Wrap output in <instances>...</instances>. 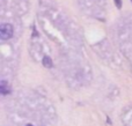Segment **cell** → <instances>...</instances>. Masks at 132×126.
Masks as SVG:
<instances>
[{
  "label": "cell",
  "instance_id": "6da1fadb",
  "mask_svg": "<svg viewBox=\"0 0 132 126\" xmlns=\"http://www.w3.org/2000/svg\"><path fill=\"white\" fill-rule=\"evenodd\" d=\"M13 34H14V29H13V27H12V24H9V23H4V24H1V27H0V37H1L2 39L11 38V37L13 36Z\"/></svg>",
  "mask_w": 132,
  "mask_h": 126
},
{
  "label": "cell",
  "instance_id": "7a4b0ae2",
  "mask_svg": "<svg viewBox=\"0 0 132 126\" xmlns=\"http://www.w3.org/2000/svg\"><path fill=\"white\" fill-rule=\"evenodd\" d=\"M0 90H1V94L2 95H6V94H8V93H9V87L7 88V82H6V81H2V82H1Z\"/></svg>",
  "mask_w": 132,
  "mask_h": 126
},
{
  "label": "cell",
  "instance_id": "3957f363",
  "mask_svg": "<svg viewBox=\"0 0 132 126\" xmlns=\"http://www.w3.org/2000/svg\"><path fill=\"white\" fill-rule=\"evenodd\" d=\"M43 65L45 67H48V68H50V67H52V60H51L50 57H44L43 58Z\"/></svg>",
  "mask_w": 132,
  "mask_h": 126
},
{
  "label": "cell",
  "instance_id": "277c9868",
  "mask_svg": "<svg viewBox=\"0 0 132 126\" xmlns=\"http://www.w3.org/2000/svg\"><path fill=\"white\" fill-rule=\"evenodd\" d=\"M115 2H116V6L118 7V8H121V6H122V2L119 1V0H115Z\"/></svg>",
  "mask_w": 132,
  "mask_h": 126
},
{
  "label": "cell",
  "instance_id": "5b68a950",
  "mask_svg": "<svg viewBox=\"0 0 132 126\" xmlns=\"http://www.w3.org/2000/svg\"><path fill=\"white\" fill-rule=\"evenodd\" d=\"M26 126H34V125H31V124H28V125H26Z\"/></svg>",
  "mask_w": 132,
  "mask_h": 126
}]
</instances>
